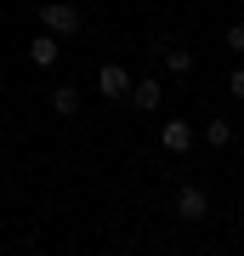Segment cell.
I'll return each instance as SVG.
<instances>
[{
    "label": "cell",
    "mask_w": 244,
    "mask_h": 256,
    "mask_svg": "<svg viewBox=\"0 0 244 256\" xmlns=\"http://www.w3.org/2000/svg\"><path fill=\"white\" fill-rule=\"evenodd\" d=\"M40 23L45 28H51V34L57 40H68V34H80V6H68V0H45V6H40Z\"/></svg>",
    "instance_id": "6da1fadb"
},
{
    "label": "cell",
    "mask_w": 244,
    "mask_h": 256,
    "mask_svg": "<svg viewBox=\"0 0 244 256\" xmlns=\"http://www.w3.org/2000/svg\"><path fill=\"white\" fill-rule=\"evenodd\" d=\"M176 216H182V222H205V216H210V200H205L199 182H182V188H176Z\"/></svg>",
    "instance_id": "7a4b0ae2"
},
{
    "label": "cell",
    "mask_w": 244,
    "mask_h": 256,
    "mask_svg": "<svg viewBox=\"0 0 244 256\" xmlns=\"http://www.w3.org/2000/svg\"><path fill=\"white\" fill-rule=\"evenodd\" d=\"M97 92L108 97V102H125V97H131V74L119 68V63H102V68H97Z\"/></svg>",
    "instance_id": "3957f363"
},
{
    "label": "cell",
    "mask_w": 244,
    "mask_h": 256,
    "mask_svg": "<svg viewBox=\"0 0 244 256\" xmlns=\"http://www.w3.org/2000/svg\"><path fill=\"white\" fill-rule=\"evenodd\" d=\"M125 102L142 108V114H154L159 102H165V86H159V80H131V97H125Z\"/></svg>",
    "instance_id": "277c9868"
},
{
    "label": "cell",
    "mask_w": 244,
    "mask_h": 256,
    "mask_svg": "<svg viewBox=\"0 0 244 256\" xmlns=\"http://www.w3.org/2000/svg\"><path fill=\"white\" fill-rule=\"evenodd\" d=\"M159 142L171 148V154H188V148H193V126H188V120H165V126H159Z\"/></svg>",
    "instance_id": "5b68a950"
},
{
    "label": "cell",
    "mask_w": 244,
    "mask_h": 256,
    "mask_svg": "<svg viewBox=\"0 0 244 256\" xmlns=\"http://www.w3.org/2000/svg\"><path fill=\"white\" fill-rule=\"evenodd\" d=\"M28 63H34V68H51L57 63V34H40L34 46H28Z\"/></svg>",
    "instance_id": "8992f818"
},
{
    "label": "cell",
    "mask_w": 244,
    "mask_h": 256,
    "mask_svg": "<svg viewBox=\"0 0 244 256\" xmlns=\"http://www.w3.org/2000/svg\"><path fill=\"white\" fill-rule=\"evenodd\" d=\"M51 108L63 114V120H74V114H80V92H74V86H57V92H51Z\"/></svg>",
    "instance_id": "52a82bcc"
},
{
    "label": "cell",
    "mask_w": 244,
    "mask_h": 256,
    "mask_svg": "<svg viewBox=\"0 0 244 256\" xmlns=\"http://www.w3.org/2000/svg\"><path fill=\"white\" fill-rule=\"evenodd\" d=\"M205 142L210 148H227V142H233V120H205Z\"/></svg>",
    "instance_id": "ba28073f"
},
{
    "label": "cell",
    "mask_w": 244,
    "mask_h": 256,
    "mask_svg": "<svg viewBox=\"0 0 244 256\" xmlns=\"http://www.w3.org/2000/svg\"><path fill=\"white\" fill-rule=\"evenodd\" d=\"M165 68H171V74H188L193 68V52L188 46H165Z\"/></svg>",
    "instance_id": "9c48e42d"
},
{
    "label": "cell",
    "mask_w": 244,
    "mask_h": 256,
    "mask_svg": "<svg viewBox=\"0 0 244 256\" xmlns=\"http://www.w3.org/2000/svg\"><path fill=\"white\" fill-rule=\"evenodd\" d=\"M222 40H227V52H239V57H244V23H233V28H227Z\"/></svg>",
    "instance_id": "30bf717a"
},
{
    "label": "cell",
    "mask_w": 244,
    "mask_h": 256,
    "mask_svg": "<svg viewBox=\"0 0 244 256\" xmlns=\"http://www.w3.org/2000/svg\"><path fill=\"white\" fill-rule=\"evenodd\" d=\"M227 97H239V102H244V63H239L233 74H227Z\"/></svg>",
    "instance_id": "8fae6325"
}]
</instances>
